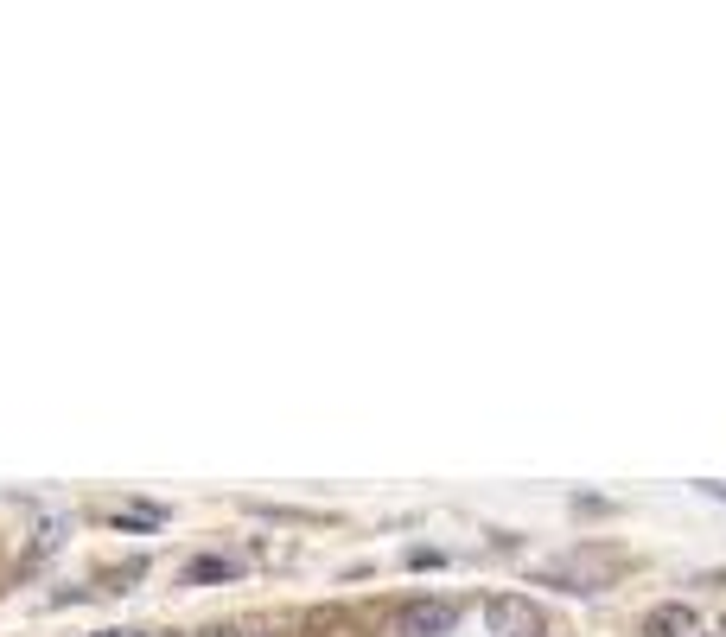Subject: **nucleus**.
Masks as SVG:
<instances>
[{
	"label": "nucleus",
	"instance_id": "nucleus-8",
	"mask_svg": "<svg viewBox=\"0 0 726 637\" xmlns=\"http://www.w3.org/2000/svg\"><path fill=\"white\" fill-rule=\"evenodd\" d=\"M535 637H548V631H535Z\"/></svg>",
	"mask_w": 726,
	"mask_h": 637
},
{
	"label": "nucleus",
	"instance_id": "nucleus-2",
	"mask_svg": "<svg viewBox=\"0 0 726 637\" xmlns=\"http://www.w3.org/2000/svg\"><path fill=\"white\" fill-rule=\"evenodd\" d=\"M484 625H491V637H535L542 631V612L523 593H491L484 599Z\"/></svg>",
	"mask_w": 726,
	"mask_h": 637
},
{
	"label": "nucleus",
	"instance_id": "nucleus-7",
	"mask_svg": "<svg viewBox=\"0 0 726 637\" xmlns=\"http://www.w3.org/2000/svg\"><path fill=\"white\" fill-rule=\"evenodd\" d=\"M701 491H707V497H720V504H726V485H701Z\"/></svg>",
	"mask_w": 726,
	"mask_h": 637
},
{
	"label": "nucleus",
	"instance_id": "nucleus-5",
	"mask_svg": "<svg viewBox=\"0 0 726 637\" xmlns=\"http://www.w3.org/2000/svg\"><path fill=\"white\" fill-rule=\"evenodd\" d=\"M179 580L185 587H223V580H236V561H223V555H192L179 567Z\"/></svg>",
	"mask_w": 726,
	"mask_h": 637
},
{
	"label": "nucleus",
	"instance_id": "nucleus-3",
	"mask_svg": "<svg viewBox=\"0 0 726 637\" xmlns=\"http://www.w3.org/2000/svg\"><path fill=\"white\" fill-rule=\"evenodd\" d=\"M453 625H459L453 599H408V606H402V631L408 637H446Z\"/></svg>",
	"mask_w": 726,
	"mask_h": 637
},
{
	"label": "nucleus",
	"instance_id": "nucleus-6",
	"mask_svg": "<svg viewBox=\"0 0 726 637\" xmlns=\"http://www.w3.org/2000/svg\"><path fill=\"white\" fill-rule=\"evenodd\" d=\"M408 567H446V555H440V548H414Z\"/></svg>",
	"mask_w": 726,
	"mask_h": 637
},
{
	"label": "nucleus",
	"instance_id": "nucleus-1",
	"mask_svg": "<svg viewBox=\"0 0 726 637\" xmlns=\"http://www.w3.org/2000/svg\"><path fill=\"white\" fill-rule=\"evenodd\" d=\"M625 567H631V555H618V548H574V555L548 561L542 580L561 593H605V587H618Z\"/></svg>",
	"mask_w": 726,
	"mask_h": 637
},
{
	"label": "nucleus",
	"instance_id": "nucleus-4",
	"mask_svg": "<svg viewBox=\"0 0 726 637\" xmlns=\"http://www.w3.org/2000/svg\"><path fill=\"white\" fill-rule=\"evenodd\" d=\"M644 637H695V612L688 606H650L644 612Z\"/></svg>",
	"mask_w": 726,
	"mask_h": 637
}]
</instances>
